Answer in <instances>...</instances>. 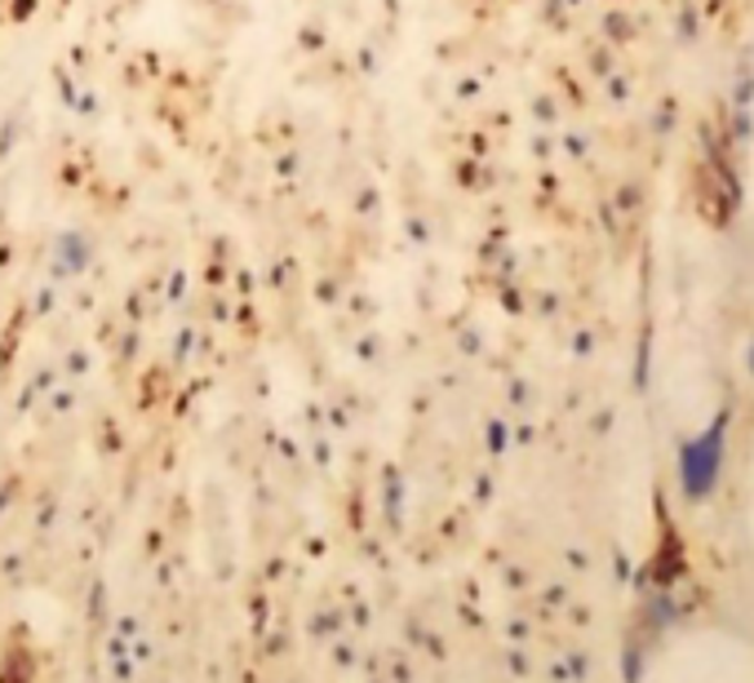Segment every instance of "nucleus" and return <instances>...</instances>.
Listing matches in <instances>:
<instances>
[{
	"instance_id": "f257e3e1",
	"label": "nucleus",
	"mask_w": 754,
	"mask_h": 683,
	"mask_svg": "<svg viewBox=\"0 0 754 683\" xmlns=\"http://www.w3.org/2000/svg\"><path fill=\"white\" fill-rule=\"evenodd\" d=\"M714 471H719V431H710L701 444L688 449V493H705L714 484Z\"/></svg>"
}]
</instances>
